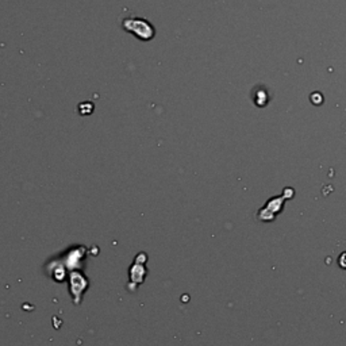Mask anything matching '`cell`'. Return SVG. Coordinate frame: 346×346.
Returning <instances> with one entry per match:
<instances>
[{
    "label": "cell",
    "mask_w": 346,
    "mask_h": 346,
    "mask_svg": "<svg viewBox=\"0 0 346 346\" xmlns=\"http://www.w3.org/2000/svg\"><path fill=\"white\" fill-rule=\"evenodd\" d=\"M339 265H341V268L346 269V251L345 253H342L341 257H339Z\"/></svg>",
    "instance_id": "obj_1"
}]
</instances>
